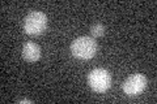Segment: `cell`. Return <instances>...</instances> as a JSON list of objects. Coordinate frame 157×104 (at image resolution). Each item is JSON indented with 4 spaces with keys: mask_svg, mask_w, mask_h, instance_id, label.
I'll use <instances>...</instances> for the list:
<instances>
[{
    "mask_svg": "<svg viewBox=\"0 0 157 104\" xmlns=\"http://www.w3.org/2000/svg\"><path fill=\"white\" fill-rule=\"evenodd\" d=\"M71 52L80 60H89L97 52V42L90 37H78L71 43Z\"/></svg>",
    "mask_w": 157,
    "mask_h": 104,
    "instance_id": "1",
    "label": "cell"
},
{
    "mask_svg": "<svg viewBox=\"0 0 157 104\" xmlns=\"http://www.w3.org/2000/svg\"><path fill=\"white\" fill-rule=\"evenodd\" d=\"M47 16L43 12L33 11L24 18V31L29 35H39L47 27Z\"/></svg>",
    "mask_w": 157,
    "mask_h": 104,
    "instance_id": "2",
    "label": "cell"
},
{
    "mask_svg": "<svg viewBox=\"0 0 157 104\" xmlns=\"http://www.w3.org/2000/svg\"><path fill=\"white\" fill-rule=\"evenodd\" d=\"M88 82H89V86L92 87V90H94L97 92H105L111 86V76L106 69L97 68V69H93L89 73Z\"/></svg>",
    "mask_w": 157,
    "mask_h": 104,
    "instance_id": "3",
    "label": "cell"
},
{
    "mask_svg": "<svg viewBox=\"0 0 157 104\" xmlns=\"http://www.w3.org/2000/svg\"><path fill=\"white\" fill-rule=\"evenodd\" d=\"M145 87H147V78L141 73L132 74L123 82V91L128 96L139 95V94L144 91Z\"/></svg>",
    "mask_w": 157,
    "mask_h": 104,
    "instance_id": "4",
    "label": "cell"
},
{
    "mask_svg": "<svg viewBox=\"0 0 157 104\" xmlns=\"http://www.w3.org/2000/svg\"><path fill=\"white\" fill-rule=\"evenodd\" d=\"M22 57L29 63L38 61L39 57H41V48L36 43L28 42L22 47Z\"/></svg>",
    "mask_w": 157,
    "mask_h": 104,
    "instance_id": "5",
    "label": "cell"
},
{
    "mask_svg": "<svg viewBox=\"0 0 157 104\" xmlns=\"http://www.w3.org/2000/svg\"><path fill=\"white\" fill-rule=\"evenodd\" d=\"M90 34H92V37H94V38L102 37V35L105 34V27H104V25H101V23L93 25V26L90 27Z\"/></svg>",
    "mask_w": 157,
    "mask_h": 104,
    "instance_id": "6",
    "label": "cell"
},
{
    "mask_svg": "<svg viewBox=\"0 0 157 104\" xmlns=\"http://www.w3.org/2000/svg\"><path fill=\"white\" fill-rule=\"evenodd\" d=\"M18 103H33V102L29 100V99H22V100H20Z\"/></svg>",
    "mask_w": 157,
    "mask_h": 104,
    "instance_id": "7",
    "label": "cell"
}]
</instances>
